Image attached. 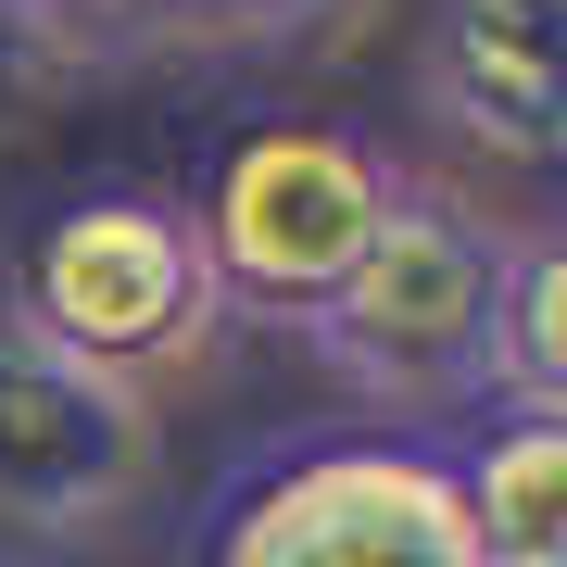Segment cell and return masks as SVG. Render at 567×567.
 <instances>
[{
  "label": "cell",
  "instance_id": "1",
  "mask_svg": "<svg viewBox=\"0 0 567 567\" xmlns=\"http://www.w3.org/2000/svg\"><path fill=\"white\" fill-rule=\"evenodd\" d=\"M189 567H480V529L454 505V442L391 416L278 429L215 466Z\"/></svg>",
  "mask_w": 567,
  "mask_h": 567
},
{
  "label": "cell",
  "instance_id": "2",
  "mask_svg": "<svg viewBox=\"0 0 567 567\" xmlns=\"http://www.w3.org/2000/svg\"><path fill=\"white\" fill-rule=\"evenodd\" d=\"M505 252L466 203L442 189H391L379 240L353 252V278L303 316V341L379 404L391 429H442L466 404H492V303H505Z\"/></svg>",
  "mask_w": 567,
  "mask_h": 567
},
{
  "label": "cell",
  "instance_id": "3",
  "mask_svg": "<svg viewBox=\"0 0 567 567\" xmlns=\"http://www.w3.org/2000/svg\"><path fill=\"white\" fill-rule=\"evenodd\" d=\"M39 341H63L102 379H164L215 341V265H203V227H189L177 189H63V203L25 227L13 252V290H0Z\"/></svg>",
  "mask_w": 567,
  "mask_h": 567
},
{
  "label": "cell",
  "instance_id": "4",
  "mask_svg": "<svg viewBox=\"0 0 567 567\" xmlns=\"http://www.w3.org/2000/svg\"><path fill=\"white\" fill-rule=\"evenodd\" d=\"M391 189H404V164L379 140H353V126H252V140H227V164L189 203L215 303L265 316V328H303L353 278V252L379 240Z\"/></svg>",
  "mask_w": 567,
  "mask_h": 567
},
{
  "label": "cell",
  "instance_id": "5",
  "mask_svg": "<svg viewBox=\"0 0 567 567\" xmlns=\"http://www.w3.org/2000/svg\"><path fill=\"white\" fill-rule=\"evenodd\" d=\"M152 454V404L140 379H102L63 341H39L13 303H0V517L63 543V529H102L126 492H140Z\"/></svg>",
  "mask_w": 567,
  "mask_h": 567
},
{
  "label": "cell",
  "instance_id": "6",
  "mask_svg": "<svg viewBox=\"0 0 567 567\" xmlns=\"http://www.w3.org/2000/svg\"><path fill=\"white\" fill-rule=\"evenodd\" d=\"M416 89H429V114H442L454 140H480L505 164H555V126H567L555 0H429Z\"/></svg>",
  "mask_w": 567,
  "mask_h": 567
},
{
  "label": "cell",
  "instance_id": "7",
  "mask_svg": "<svg viewBox=\"0 0 567 567\" xmlns=\"http://www.w3.org/2000/svg\"><path fill=\"white\" fill-rule=\"evenodd\" d=\"M454 505L480 567H567V404H480L454 442Z\"/></svg>",
  "mask_w": 567,
  "mask_h": 567
},
{
  "label": "cell",
  "instance_id": "8",
  "mask_svg": "<svg viewBox=\"0 0 567 567\" xmlns=\"http://www.w3.org/2000/svg\"><path fill=\"white\" fill-rule=\"evenodd\" d=\"M492 404H567V265H555V240L505 252V303H492Z\"/></svg>",
  "mask_w": 567,
  "mask_h": 567
},
{
  "label": "cell",
  "instance_id": "9",
  "mask_svg": "<svg viewBox=\"0 0 567 567\" xmlns=\"http://www.w3.org/2000/svg\"><path fill=\"white\" fill-rule=\"evenodd\" d=\"M164 25H203V39H265V25H303L316 0H152Z\"/></svg>",
  "mask_w": 567,
  "mask_h": 567
},
{
  "label": "cell",
  "instance_id": "10",
  "mask_svg": "<svg viewBox=\"0 0 567 567\" xmlns=\"http://www.w3.org/2000/svg\"><path fill=\"white\" fill-rule=\"evenodd\" d=\"M13 25H89V13H114V0H0Z\"/></svg>",
  "mask_w": 567,
  "mask_h": 567
},
{
  "label": "cell",
  "instance_id": "11",
  "mask_svg": "<svg viewBox=\"0 0 567 567\" xmlns=\"http://www.w3.org/2000/svg\"><path fill=\"white\" fill-rule=\"evenodd\" d=\"M0 567H25V555H0Z\"/></svg>",
  "mask_w": 567,
  "mask_h": 567
}]
</instances>
